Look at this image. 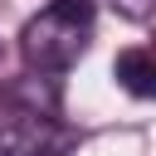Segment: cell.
<instances>
[{
	"label": "cell",
	"instance_id": "obj_3",
	"mask_svg": "<svg viewBox=\"0 0 156 156\" xmlns=\"http://www.w3.org/2000/svg\"><path fill=\"white\" fill-rule=\"evenodd\" d=\"M112 78L132 98H156V44H132L112 58Z\"/></svg>",
	"mask_w": 156,
	"mask_h": 156
},
{
	"label": "cell",
	"instance_id": "obj_2",
	"mask_svg": "<svg viewBox=\"0 0 156 156\" xmlns=\"http://www.w3.org/2000/svg\"><path fill=\"white\" fill-rule=\"evenodd\" d=\"M0 156H49V122L34 107L0 102Z\"/></svg>",
	"mask_w": 156,
	"mask_h": 156
},
{
	"label": "cell",
	"instance_id": "obj_1",
	"mask_svg": "<svg viewBox=\"0 0 156 156\" xmlns=\"http://www.w3.org/2000/svg\"><path fill=\"white\" fill-rule=\"evenodd\" d=\"M93 0H49L24 29H20V54L34 73H63L83 58L93 39Z\"/></svg>",
	"mask_w": 156,
	"mask_h": 156
}]
</instances>
